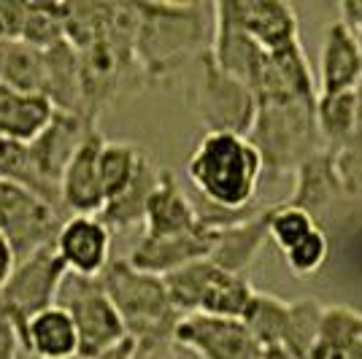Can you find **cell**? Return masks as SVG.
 I'll return each instance as SVG.
<instances>
[{
	"label": "cell",
	"mask_w": 362,
	"mask_h": 359,
	"mask_svg": "<svg viewBox=\"0 0 362 359\" xmlns=\"http://www.w3.org/2000/svg\"><path fill=\"white\" fill-rule=\"evenodd\" d=\"M136 60L146 87L165 84L209 49L211 6L203 3H136Z\"/></svg>",
	"instance_id": "obj_1"
},
{
	"label": "cell",
	"mask_w": 362,
	"mask_h": 359,
	"mask_svg": "<svg viewBox=\"0 0 362 359\" xmlns=\"http://www.w3.org/2000/svg\"><path fill=\"white\" fill-rule=\"evenodd\" d=\"M262 176L259 154L241 135L203 133L187 160V179L195 195L227 211L255 206Z\"/></svg>",
	"instance_id": "obj_2"
},
{
	"label": "cell",
	"mask_w": 362,
	"mask_h": 359,
	"mask_svg": "<svg viewBox=\"0 0 362 359\" xmlns=\"http://www.w3.org/2000/svg\"><path fill=\"white\" fill-rule=\"evenodd\" d=\"M98 278L133 343H173L181 314L163 278L130 268L127 259H111Z\"/></svg>",
	"instance_id": "obj_3"
},
{
	"label": "cell",
	"mask_w": 362,
	"mask_h": 359,
	"mask_svg": "<svg viewBox=\"0 0 362 359\" xmlns=\"http://www.w3.org/2000/svg\"><path fill=\"white\" fill-rule=\"evenodd\" d=\"M317 103L268 100L257 103V117L246 141L262 160V170L271 176H292V170L322 149L317 133Z\"/></svg>",
	"instance_id": "obj_4"
},
{
	"label": "cell",
	"mask_w": 362,
	"mask_h": 359,
	"mask_svg": "<svg viewBox=\"0 0 362 359\" xmlns=\"http://www.w3.org/2000/svg\"><path fill=\"white\" fill-rule=\"evenodd\" d=\"M168 298L181 316L206 314L241 319L255 286L249 276H233L216 268L211 259H197L163 278Z\"/></svg>",
	"instance_id": "obj_5"
},
{
	"label": "cell",
	"mask_w": 362,
	"mask_h": 359,
	"mask_svg": "<svg viewBox=\"0 0 362 359\" xmlns=\"http://www.w3.org/2000/svg\"><path fill=\"white\" fill-rule=\"evenodd\" d=\"M65 314L71 316L78 338V357L92 359L106 354L122 341H127V332L122 324L117 308L106 298L100 278H84L68 273L62 278L57 302Z\"/></svg>",
	"instance_id": "obj_6"
},
{
	"label": "cell",
	"mask_w": 362,
	"mask_h": 359,
	"mask_svg": "<svg viewBox=\"0 0 362 359\" xmlns=\"http://www.w3.org/2000/svg\"><path fill=\"white\" fill-rule=\"evenodd\" d=\"M200 76L195 87V114L206 133H230L246 138L257 117V98L243 81L225 73L209 49L197 57Z\"/></svg>",
	"instance_id": "obj_7"
},
{
	"label": "cell",
	"mask_w": 362,
	"mask_h": 359,
	"mask_svg": "<svg viewBox=\"0 0 362 359\" xmlns=\"http://www.w3.org/2000/svg\"><path fill=\"white\" fill-rule=\"evenodd\" d=\"M65 213L41 197L22 187L0 184V238L11 246L16 262L54 246Z\"/></svg>",
	"instance_id": "obj_8"
},
{
	"label": "cell",
	"mask_w": 362,
	"mask_h": 359,
	"mask_svg": "<svg viewBox=\"0 0 362 359\" xmlns=\"http://www.w3.org/2000/svg\"><path fill=\"white\" fill-rule=\"evenodd\" d=\"M173 346L195 359H259L262 346L241 319L189 314L173 329Z\"/></svg>",
	"instance_id": "obj_9"
},
{
	"label": "cell",
	"mask_w": 362,
	"mask_h": 359,
	"mask_svg": "<svg viewBox=\"0 0 362 359\" xmlns=\"http://www.w3.org/2000/svg\"><path fill=\"white\" fill-rule=\"evenodd\" d=\"M68 270L54 246H46L16 262L8 284L0 289V302L22 322H28L30 316L41 314L57 302V292Z\"/></svg>",
	"instance_id": "obj_10"
},
{
	"label": "cell",
	"mask_w": 362,
	"mask_h": 359,
	"mask_svg": "<svg viewBox=\"0 0 362 359\" xmlns=\"http://www.w3.org/2000/svg\"><path fill=\"white\" fill-rule=\"evenodd\" d=\"M252 92L257 103H268V100L317 103V81L311 73V62L303 52L300 38L265 54V65Z\"/></svg>",
	"instance_id": "obj_11"
},
{
	"label": "cell",
	"mask_w": 362,
	"mask_h": 359,
	"mask_svg": "<svg viewBox=\"0 0 362 359\" xmlns=\"http://www.w3.org/2000/svg\"><path fill=\"white\" fill-rule=\"evenodd\" d=\"M92 127H98V124L90 119H84L81 114L54 111L49 124L28 143L33 170H35L49 187L60 189V179H62L65 165L71 163L74 151L78 149V143L84 141V135L90 133Z\"/></svg>",
	"instance_id": "obj_12"
},
{
	"label": "cell",
	"mask_w": 362,
	"mask_h": 359,
	"mask_svg": "<svg viewBox=\"0 0 362 359\" xmlns=\"http://www.w3.org/2000/svg\"><path fill=\"white\" fill-rule=\"evenodd\" d=\"M103 141L106 138L100 135V130L92 127L62 170L60 203L68 216H98L106 206V197L100 189V173H98V157H100Z\"/></svg>",
	"instance_id": "obj_13"
},
{
	"label": "cell",
	"mask_w": 362,
	"mask_h": 359,
	"mask_svg": "<svg viewBox=\"0 0 362 359\" xmlns=\"http://www.w3.org/2000/svg\"><path fill=\"white\" fill-rule=\"evenodd\" d=\"M54 252L68 273L98 278L111 262V233L98 216H65Z\"/></svg>",
	"instance_id": "obj_14"
},
{
	"label": "cell",
	"mask_w": 362,
	"mask_h": 359,
	"mask_svg": "<svg viewBox=\"0 0 362 359\" xmlns=\"http://www.w3.org/2000/svg\"><path fill=\"white\" fill-rule=\"evenodd\" d=\"M227 16L262 52H273L300 38L298 14L284 0H222Z\"/></svg>",
	"instance_id": "obj_15"
},
{
	"label": "cell",
	"mask_w": 362,
	"mask_h": 359,
	"mask_svg": "<svg viewBox=\"0 0 362 359\" xmlns=\"http://www.w3.org/2000/svg\"><path fill=\"white\" fill-rule=\"evenodd\" d=\"M211 246L214 230H206V227H200L195 233H187V235H168V238L141 235L127 254V265L141 270V273L165 278L189 262L206 259L211 254Z\"/></svg>",
	"instance_id": "obj_16"
},
{
	"label": "cell",
	"mask_w": 362,
	"mask_h": 359,
	"mask_svg": "<svg viewBox=\"0 0 362 359\" xmlns=\"http://www.w3.org/2000/svg\"><path fill=\"white\" fill-rule=\"evenodd\" d=\"M197 222L192 197L181 189L179 179L173 176V170L163 167L160 170V181L154 187L146 203V213H144V235L151 238H168V235H187L200 230Z\"/></svg>",
	"instance_id": "obj_17"
},
{
	"label": "cell",
	"mask_w": 362,
	"mask_h": 359,
	"mask_svg": "<svg viewBox=\"0 0 362 359\" xmlns=\"http://www.w3.org/2000/svg\"><path fill=\"white\" fill-rule=\"evenodd\" d=\"M362 84V46L341 19H335L325 30L319 52V84L317 92L357 90Z\"/></svg>",
	"instance_id": "obj_18"
},
{
	"label": "cell",
	"mask_w": 362,
	"mask_h": 359,
	"mask_svg": "<svg viewBox=\"0 0 362 359\" xmlns=\"http://www.w3.org/2000/svg\"><path fill=\"white\" fill-rule=\"evenodd\" d=\"M268 219H271V206L257 211L255 216H249L241 225L225 227L214 233L211 259L216 268L233 276H249V268L262 252V246L268 243Z\"/></svg>",
	"instance_id": "obj_19"
},
{
	"label": "cell",
	"mask_w": 362,
	"mask_h": 359,
	"mask_svg": "<svg viewBox=\"0 0 362 359\" xmlns=\"http://www.w3.org/2000/svg\"><path fill=\"white\" fill-rule=\"evenodd\" d=\"M292 195H289L287 206L305 211L308 216L317 219L319 211H325L332 200L344 197V189L338 184L335 167H332V157L325 149L314 151L311 157H305L295 170H292Z\"/></svg>",
	"instance_id": "obj_20"
},
{
	"label": "cell",
	"mask_w": 362,
	"mask_h": 359,
	"mask_svg": "<svg viewBox=\"0 0 362 359\" xmlns=\"http://www.w3.org/2000/svg\"><path fill=\"white\" fill-rule=\"evenodd\" d=\"M160 165L151 160V154L146 151V157L138 165L133 181L122 189L114 200H108L103 211L98 213V219L108 227V233H124V230H133V227L144 225V213H146V203L149 195L154 192L157 181H160Z\"/></svg>",
	"instance_id": "obj_21"
},
{
	"label": "cell",
	"mask_w": 362,
	"mask_h": 359,
	"mask_svg": "<svg viewBox=\"0 0 362 359\" xmlns=\"http://www.w3.org/2000/svg\"><path fill=\"white\" fill-rule=\"evenodd\" d=\"M44 98L54 111L81 114V60L65 38L44 52Z\"/></svg>",
	"instance_id": "obj_22"
},
{
	"label": "cell",
	"mask_w": 362,
	"mask_h": 359,
	"mask_svg": "<svg viewBox=\"0 0 362 359\" xmlns=\"http://www.w3.org/2000/svg\"><path fill=\"white\" fill-rule=\"evenodd\" d=\"M25 354L35 359H76L78 338L71 316L52 305L25 322Z\"/></svg>",
	"instance_id": "obj_23"
},
{
	"label": "cell",
	"mask_w": 362,
	"mask_h": 359,
	"mask_svg": "<svg viewBox=\"0 0 362 359\" xmlns=\"http://www.w3.org/2000/svg\"><path fill=\"white\" fill-rule=\"evenodd\" d=\"M54 114V105L44 95L16 92L0 84V138L30 143Z\"/></svg>",
	"instance_id": "obj_24"
},
{
	"label": "cell",
	"mask_w": 362,
	"mask_h": 359,
	"mask_svg": "<svg viewBox=\"0 0 362 359\" xmlns=\"http://www.w3.org/2000/svg\"><path fill=\"white\" fill-rule=\"evenodd\" d=\"M319 359H362V314L349 305H325Z\"/></svg>",
	"instance_id": "obj_25"
},
{
	"label": "cell",
	"mask_w": 362,
	"mask_h": 359,
	"mask_svg": "<svg viewBox=\"0 0 362 359\" xmlns=\"http://www.w3.org/2000/svg\"><path fill=\"white\" fill-rule=\"evenodd\" d=\"M325 302L317 298L289 300L287 327L281 335V348L295 359H319V327Z\"/></svg>",
	"instance_id": "obj_26"
},
{
	"label": "cell",
	"mask_w": 362,
	"mask_h": 359,
	"mask_svg": "<svg viewBox=\"0 0 362 359\" xmlns=\"http://www.w3.org/2000/svg\"><path fill=\"white\" fill-rule=\"evenodd\" d=\"M317 117V133L322 141V149L335 151L346 141L354 130V117H357V90L330 92V95H317L314 105Z\"/></svg>",
	"instance_id": "obj_27"
},
{
	"label": "cell",
	"mask_w": 362,
	"mask_h": 359,
	"mask_svg": "<svg viewBox=\"0 0 362 359\" xmlns=\"http://www.w3.org/2000/svg\"><path fill=\"white\" fill-rule=\"evenodd\" d=\"M0 184L22 187V189L33 192L35 197H41L44 203L62 211L60 189L49 187V184L33 170L28 143H16V141H8V138H0ZM62 213H65V211H62Z\"/></svg>",
	"instance_id": "obj_28"
},
{
	"label": "cell",
	"mask_w": 362,
	"mask_h": 359,
	"mask_svg": "<svg viewBox=\"0 0 362 359\" xmlns=\"http://www.w3.org/2000/svg\"><path fill=\"white\" fill-rule=\"evenodd\" d=\"M146 157V149L130 141H103L100 157H98V173H100V189L103 197L114 200L122 189L133 181L138 165Z\"/></svg>",
	"instance_id": "obj_29"
},
{
	"label": "cell",
	"mask_w": 362,
	"mask_h": 359,
	"mask_svg": "<svg viewBox=\"0 0 362 359\" xmlns=\"http://www.w3.org/2000/svg\"><path fill=\"white\" fill-rule=\"evenodd\" d=\"M287 316H289V300L271 295V292L255 289V295L249 300L241 322L252 332V338H255L257 343L265 348V346H281V335H284V327H287Z\"/></svg>",
	"instance_id": "obj_30"
},
{
	"label": "cell",
	"mask_w": 362,
	"mask_h": 359,
	"mask_svg": "<svg viewBox=\"0 0 362 359\" xmlns=\"http://www.w3.org/2000/svg\"><path fill=\"white\" fill-rule=\"evenodd\" d=\"M0 84L16 92L44 95V52L22 41H8L0 65Z\"/></svg>",
	"instance_id": "obj_31"
},
{
	"label": "cell",
	"mask_w": 362,
	"mask_h": 359,
	"mask_svg": "<svg viewBox=\"0 0 362 359\" xmlns=\"http://www.w3.org/2000/svg\"><path fill=\"white\" fill-rule=\"evenodd\" d=\"M332 157V167L338 184L346 195H360L362 192V84L357 87V117H354V130L346 141L335 151H327Z\"/></svg>",
	"instance_id": "obj_32"
},
{
	"label": "cell",
	"mask_w": 362,
	"mask_h": 359,
	"mask_svg": "<svg viewBox=\"0 0 362 359\" xmlns=\"http://www.w3.org/2000/svg\"><path fill=\"white\" fill-rule=\"evenodd\" d=\"M62 38L65 33H62L60 3H28V19L19 41L38 52H46L49 46L60 44Z\"/></svg>",
	"instance_id": "obj_33"
},
{
	"label": "cell",
	"mask_w": 362,
	"mask_h": 359,
	"mask_svg": "<svg viewBox=\"0 0 362 359\" xmlns=\"http://www.w3.org/2000/svg\"><path fill=\"white\" fill-rule=\"evenodd\" d=\"M317 230V219L308 216L305 211L292 208L287 203L271 206V219H268V240H273L281 252L292 249L295 243H300L308 233Z\"/></svg>",
	"instance_id": "obj_34"
},
{
	"label": "cell",
	"mask_w": 362,
	"mask_h": 359,
	"mask_svg": "<svg viewBox=\"0 0 362 359\" xmlns=\"http://www.w3.org/2000/svg\"><path fill=\"white\" fill-rule=\"evenodd\" d=\"M327 254H330V240L322 230H314L308 233L300 243H295L292 249L284 252V259H287V268L295 273V276H314L325 262H327Z\"/></svg>",
	"instance_id": "obj_35"
},
{
	"label": "cell",
	"mask_w": 362,
	"mask_h": 359,
	"mask_svg": "<svg viewBox=\"0 0 362 359\" xmlns=\"http://www.w3.org/2000/svg\"><path fill=\"white\" fill-rule=\"evenodd\" d=\"M25 354V322L0 302V359H19Z\"/></svg>",
	"instance_id": "obj_36"
},
{
	"label": "cell",
	"mask_w": 362,
	"mask_h": 359,
	"mask_svg": "<svg viewBox=\"0 0 362 359\" xmlns=\"http://www.w3.org/2000/svg\"><path fill=\"white\" fill-rule=\"evenodd\" d=\"M28 19V3L0 0V41H19Z\"/></svg>",
	"instance_id": "obj_37"
},
{
	"label": "cell",
	"mask_w": 362,
	"mask_h": 359,
	"mask_svg": "<svg viewBox=\"0 0 362 359\" xmlns=\"http://www.w3.org/2000/svg\"><path fill=\"white\" fill-rule=\"evenodd\" d=\"M338 19L346 25L351 35L357 38V44L362 46V0H344L338 6Z\"/></svg>",
	"instance_id": "obj_38"
},
{
	"label": "cell",
	"mask_w": 362,
	"mask_h": 359,
	"mask_svg": "<svg viewBox=\"0 0 362 359\" xmlns=\"http://www.w3.org/2000/svg\"><path fill=\"white\" fill-rule=\"evenodd\" d=\"M176 351L179 348L173 343H136L130 359H179Z\"/></svg>",
	"instance_id": "obj_39"
},
{
	"label": "cell",
	"mask_w": 362,
	"mask_h": 359,
	"mask_svg": "<svg viewBox=\"0 0 362 359\" xmlns=\"http://www.w3.org/2000/svg\"><path fill=\"white\" fill-rule=\"evenodd\" d=\"M16 268V257L11 252V246L6 243V240L0 238V289L8 284V278H11V273Z\"/></svg>",
	"instance_id": "obj_40"
},
{
	"label": "cell",
	"mask_w": 362,
	"mask_h": 359,
	"mask_svg": "<svg viewBox=\"0 0 362 359\" xmlns=\"http://www.w3.org/2000/svg\"><path fill=\"white\" fill-rule=\"evenodd\" d=\"M133 348H136V343L127 338V341H122L119 346H114L111 351H106V354H98V357H92V359H130V357H133ZM76 359H81V357H76Z\"/></svg>",
	"instance_id": "obj_41"
},
{
	"label": "cell",
	"mask_w": 362,
	"mask_h": 359,
	"mask_svg": "<svg viewBox=\"0 0 362 359\" xmlns=\"http://www.w3.org/2000/svg\"><path fill=\"white\" fill-rule=\"evenodd\" d=\"M259 359H295V357H292L289 351H284L281 346H265V348H262V357Z\"/></svg>",
	"instance_id": "obj_42"
}]
</instances>
